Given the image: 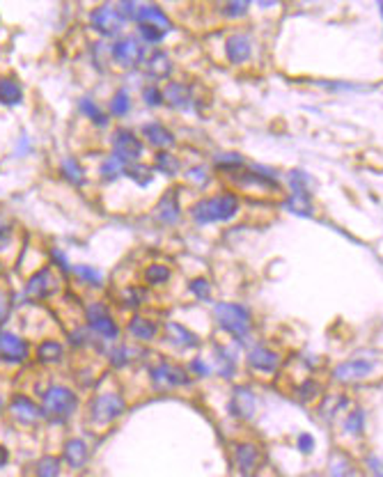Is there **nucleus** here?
Wrapping results in <instances>:
<instances>
[{"instance_id":"59","label":"nucleus","mask_w":383,"mask_h":477,"mask_svg":"<svg viewBox=\"0 0 383 477\" xmlns=\"http://www.w3.org/2000/svg\"><path fill=\"white\" fill-rule=\"evenodd\" d=\"M5 406H7V401H5V397H3V392H0V415L5 413Z\"/></svg>"},{"instance_id":"23","label":"nucleus","mask_w":383,"mask_h":477,"mask_svg":"<svg viewBox=\"0 0 383 477\" xmlns=\"http://www.w3.org/2000/svg\"><path fill=\"white\" fill-rule=\"evenodd\" d=\"M156 218L161 220L163 225H177L179 218H181V211H179V195L174 188L170 191H165L163 197L156 204Z\"/></svg>"},{"instance_id":"28","label":"nucleus","mask_w":383,"mask_h":477,"mask_svg":"<svg viewBox=\"0 0 383 477\" xmlns=\"http://www.w3.org/2000/svg\"><path fill=\"white\" fill-rule=\"evenodd\" d=\"M23 101V87L19 85V80L12 76L0 78V104L7 108H14Z\"/></svg>"},{"instance_id":"42","label":"nucleus","mask_w":383,"mask_h":477,"mask_svg":"<svg viewBox=\"0 0 383 477\" xmlns=\"http://www.w3.org/2000/svg\"><path fill=\"white\" fill-rule=\"evenodd\" d=\"M14 301H16L14 292L7 285L0 283V328H5V324L10 322L14 312Z\"/></svg>"},{"instance_id":"41","label":"nucleus","mask_w":383,"mask_h":477,"mask_svg":"<svg viewBox=\"0 0 383 477\" xmlns=\"http://www.w3.org/2000/svg\"><path fill=\"white\" fill-rule=\"evenodd\" d=\"M78 108H81L83 115H85V118L92 120L97 127H106V124H108V115L95 104V99H92V97H83V99H81V104H78Z\"/></svg>"},{"instance_id":"14","label":"nucleus","mask_w":383,"mask_h":477,"mask_svg":"<svg viewBox=\"0 0 383 477\" xmlns=\"http://www.w3.org/2000/svg\"><path fill=\"white\" fill-rule=\"evenodd\" d=\"M248 367L257 374H276L280 369V353L276 349L266 347V344H255L248 351Z\"/></svg>"},{"instance_id":"8","label":"nucleus","mask_w":383,"mask_h":477,"mask_svg":"<svg viewBox=\"0 0 383 477\" xmlns=\"http://www.w3.org/2000/svg\"><path fill=\"white\" fill-rule=\"evenodd\" d=\"M60 287H62V280L57 276V271L51 266H41L35 273H30L21 294L28 303H44L48 299H53L55 294H60Z\"/></svg>"},{"instance_id":"56","label":"nucleus","mask_w":383,"mask_h":477,"mask_svg":"<svg viewBox=\"0 0 383 477\" xmlns=\"http://www.w3.org/2000/svg\"><path fill=\"white\" fill-rule=\"evenodd\" d=\"M30 152H32V141H30V136L23 134L19 138V145H16V156H26Z\"/></svg>"},{"instance_id":"11","label":"nucleus","mask_w":383,"mask_h":477,"mask_svg":"<svg viewBox=\"0 0 383 477\" xmlns=\"http://www.w3.org/2000/svg\"><path fill=\"white\" fill-rule=\"evenodd\" d=\"M90 23H92V28L104 37H120L122 28H124V19L118 12V7L108 5V3L95 7L92 14H90Z\"/></svg>"},{"instance_id":"37","label":"nucleus","mask_w":383,"mask_h":477,"mask_svg":"<svg viewBox=\"0 0 383 477\" xmlns=\"http://www.w3.org/2000/svg\"><path fill=\"white\" fill-rule=\"evenodd\" d=\"M154 168L159 170L161 175H165V177H174L179 172L181 163H179V159L172 152H156V156H154Z\"/></svg>"},{"instance_id":"51","label":"nucleus","mask_w":383,"mask_h":477,"mask_svg":"<svg viewBox=\"0 0 383 477\" xmlns=\"http://www.w3.org/2000/svg\"><path fill=\"white\" fill-rule=\"evenodd\" d=\"M143 99L147 106H152V108H159V106L163 104V92L156 85H147L143 90Z\"/></svg>"},{"instance_id":"54","label":"nucleus","mask_w":383,"mask_h":477,"mask_svg":"<svg viewBox=\"0 0 383 477\" xmlns=\"http://www.w3.org/2000/svg\"><path fill=\"white\" fill-rule=\"evenodd\" d=\"M186 177L190 179V182H195L200 186H204L207 184V179H209V172H207L202 166H193L188 172H186Z\"/></svg>"},{"instance_id":"29","label":"nucleus","mask_w":383,"mask_h":477,"mask_svg":"<svg viewBox=\"0 0 383 477\" xmlns=\"http://www.w3.org/2000/svg\"><path fill=\"white\" fill-rule=\"evenodd\" d=\"M349 406V397L347 394H323V399L319 401V415L323 418L326 422H330L333 418H335L337 413H342V411Z\"/></svg>"},{"instance_id":"22","label":"nucleus","mask_w":383,"mask_h":477,"mask_svg":"<svg viewBox=\"0 0 383 477\" xmlns=\"http://www.w3.org/2000/svg\"><path fill=\"white\" fill-rule=\"evenodd\" d=\"M161 92H163V104H168L174 111L190 108V104H193V92H190V87L186 83H179V80H170Z\"/></svg>"},{"instance_id":"5","label":"nucleus","mask_w":383,"mask_h":477,"mask_svg":"<svg viewBox=\"0 0 383 477\" xmlns=\"http://www.w3.org/2000/svg\"><path fill=\"white\" fill-rule=\"evenodd\" d=\"M85 328L90 331V335L97 337L99 342H113L118 340L122 328L120 324L115 322V317L111 315V308L102 301L88 303L85 306Z\"/></svg>"},{"instance_id":"17","label":"nucleus","mask_w":383,"mask_h":477,"mask_svg":"<svg viewBox=\"0 0 383 477\" xmlns=\"http://www.w3.org/2000/svg\"><path fill=\"white\" fill-rule=\"evenodd\" d=\"M60 462L71 468V471H81V468H85L90 462V446L83 439H67V443L62 446V455H60Z\"/></svg>"},{"instance_id":"16","label":"nucleus","mask_w":383,"mask_h":477,"mask_svg":"<svg viewBox=\"0 0 383 477\" xmlns=\"http://www.w3.org/2000/svg\"><path fill=\"white\" fill-rule=\"evenodd\" d=\"M257 411V397L255 392L248 388V385H237L232 390V399H230V413L239 418V420H251Z\"/></svg>"},{"instance_id":"34","label":"nucleus","mask_w":383,"mask_h":477,"mask_svg":"<svg viewBox=\"0 0 383 477\" xmlns=\"http://www.w3.org/2000/svg\"><path fill=\"white\" fill-rule=\"evenodd\" d=\"M62 462L55 455H44L35 462V477H60Z\"/></svg>"},{"instance_id":"43","label":"nucleus","mask_w":383,"mask_h":477,"mask_svg":"<svg viewBox=\"0 0 383 477\" xmlns=\"http://www.w3.org/2000/svg\"><path fill=\"white\" fill-rule=\"evenodd\" d=\"M108 111H111L113 118H124V115H129V111H131V94L127 92V90H118V92L111 97Z\"/></svg>"},{"instance_id":"40","label":"nucleus","mask_w":383,"mask_h":477,"mask_svg":"<svg viewBox=\"0 0 383 477\" xmlns=\"http://www.w3.org/2000/svg\"><path fill=\"white\" fill-rule=\"evenodd\" d=\"M71 273L76 276V280H81L85 287H102L104 285V276L102 271H97L95 266H85V264H78L71 269Z\"/></svg>"},{"instance_id":"25","label":"nucleus","mask_w":383,"mask_h":477,"mask_svg":"<svg viewBox=\"0 0 383 477\" xmlns=\"http://www.w3.org/2000/svg\"><path fill=\"white\" fill-rule=\"evenodd\" d=\"M64 344L60 340H41L35 347V360L39 365H57L64 360Z\"/></svg>"},{"instance_id":"27","label":"nucleus","mask_w":383,"mask_h":477,"mask_svg":"<svg viewBox=\"0 0 383 477\" xmlns=\"http://www.w3.org/2000/svg\"><path fill=\"white\" fill-rule=\"evenodd\" d=\"M223 379H232V376L237 374V358L235 353H232L228 347H221V344H216L214 349V367Z\"/></svg>"},{"instance_id":"2","label":"nucleus","mask_w":383,"mask_h":477,"mask_svg":"<svg viewBox=\"0 0 383 477\" xmlns=\"http://www.w3.org/2000/svg\"><path fill=\"white\" fill-rule=\"evenodd\" d=\"M214 319L223 333H228L232 340L244 344L251 340L253 333V315L251 310L241 303H228L221 301L214 306Z\"/></svg>"},{"instance_id":"3","label":"nucleus","mask_w":383,"mask_h":477,"mask_svg":"<svg viewBox=\"0 0 383 477\" xmlns=\"http://www.w3.org/2000/svg\"><path fill=\"white\" fill-rule=\"evenodd\" d=\"M239 197L235 193H218L204 200L195 202L190 207V218L197 225H211V223H228L239 213Z\"/></svg>"},{"instance_id":"10","label":"nucleus","mask_w":383,"mask_h":477,"mask_svg":"<svg viewBox=\"0 0 383 477\" xmlns=\"http://www.w3.org/2000/svg\"><path fill=\"white\" fill-rule=\"evenodd\" d=\"M111 57L115 64H120L124 69H131V67H136V64L145 62V46L138 37L122 35L113 42Z\"/></svg>"},{"instance_id":"36","label":"nucleus","mask_w":383,"mask_h":477,"mask_svg":"<svg viewBox=\"0 0 383 477\" xmlns=\"http://www.w3.org/2000/svg\"><path fill=\"white\" fill-rule=\"evenodd\" d=\"M287 186L291 188V195H310L312 179L305 170H289L287 172Z\"/></svg>"},{"instance_id":"1","label":"nucleus","mask_w":383,"mask_h":477,"mask_svg":"<svg viewBox=\"0 0 383 477\" xmlns=\"http://www.w3.org/2000/svg\"><path fill=\"white\" fill-rule=\"evenodd\" d=\"M39 406H41V413H44V422L64 425L78 411L81 399L71 385L51 383L46 390H41Z\"/></svg>"},{"instance_id":"15","label":"nucleus","mask_w":383,"mask_h":477,"mask_svg":"<svg viewBox=\"0 0 383 477\" xmlns=\"http://www.w3.org/2000/svg\"><path fill=\"white\" fill-rule=\"evenodd\" d=\"M262 464V450L257 448V443L244 441L235 446V466L241 477H253L257 468Z\"/></svg>"},{"instance_id":"58","label":"nucleus","mask_w":383,"mask_h":477,"mask_svg":"<svg viewBox=\"0 0 383 477\" xmlns=\"http://www.w3.org/2000/svg\"><path fill=\"white\" fill-rule=\"evenodd\" d=\"M7 457H10V455H7V450H5L3 446H0V466H5V462H7Z\"/></svg>"},{"instance_id":"4","label":"nucleus","mask_w":383,"mask_h":477,"mask_svg":"<svg viewBox=\"0 0 383 477\" xmlns=\"http://www.w3.org/2000/svg\"><path fill=\"white\" fill-rule=\"evenodd\" d=\"M7 415L14 427L19 429H37V427L44 422V413H41V406L37 399H32L26 392H14L10 399H7Z\"/></svg>"},{"instance_id":"13","label":"nucleus","mask_w":383,"mask_h":477,"mask_svg":"<svg viewBox=\"0 0 383 477\" xmlns=\"http://www.w3.org/2000/svg\"><path fill=\"white\" fill-rule=\"evenodd\" d=\"M143 143H140V138L133 134L129 129H118L113 136V156L115 159H120L122 163H136L140 156H143Z\"/></svg>"},{"instance_id":"52","label":"nucleus","mask_w":383,"mask_h":477,"mask_svg":"<svg viewBox=\"0 0 383 477\" xmlns=\"http://www.w3.org/2000/svg\"><path fill=\"white\" fill-rule=\"evenodd\" d=\"M248 3H239V0H230L228 5L223 7V14L228 16V19H237V16H244L248 12Z\"/></svg>"},{"instance_id":"44","label":"nucleus","mask_w":383,"mask_h":477,"mask_svg":"<svg viewBox=\"0 0 383 477\" xmlns=\"http://www.w3.org/2000/svg\"><path fill=\"white\" fill-rule=\"evenodd\" d=\"M244 166H246L244 156L237 154V152H225V154H216L214 156V168H218V170L235 172V170L244 168Z\"/></svg>"},{"instance_id":"32","label":"nucleus","mask_w":383,"mask_h":477,"mask_svg":"<svg viewBox=\"0 0 383 477\" xmlns=\"http://www.w3.org/2000/svg\"><path fill=\"white\" fill-rule=\"evenodd\" d=\"M282 207H285L289 213L301 216V218H312L314 216V207L310 202V195H289L287 200L282 202Z\"/></svg>"},{"instance_id":"31","label":"nucleus","mask_w":383,"mask_h":477,"mask_svg":"<svg viewBox=\"0 0 383 477\" xmlns=\"http://www.w3.org/2000/svg\"><path fill=\"white\" fill-rule=\"evenodd\" d=\"M328 475H330V477H361V473H358L356 464H354L347 455H342V452H335V455L330 457Z\"/></svg>"},{"instance_id":"49","label":"nucleus","mask_w":383,"mask_h":477,"mask_svg":"<svg viewBox=\"0 0 383 477\" xmlns=\"http://www.w3.org/2000/svg\"><path fill=\"white\" fill-rule=\"evenodd\" d=\"M138 37H140V42H145V44H161L165 32L159 30V28H154V26H147V23H140V26H138Z\"/></svg>"},{"instance_id":"50","label":"nucleus","mask_w":383,"mask_h":477,"mask_svg":"<svg viewBox=\"0 0 383 477\" xmlns=\"http://www.w3.org/2000/svg\"><path fill=\"white\" fill-rule=\"evenodd\" d=\"M48 259H51V269L60 271L62 276H64V273H69V271H71L69 259H67L64 250H60V248H51V250H48Z\"/></svg>"},{"instance_id":"6","label":"nucleus","mask_w":383,"mask_h":477,"mask_svg":"<svg viewBox=\"0 0 383 477\" xmlns=\"http://www.w3.org/2000/svg\"><path fill=\"white\" fill-rule=\"evenodd\" d=\"M90 422L99 429H104V427L118 422L122 413L127 411V401L120 392L115 390H106V392H99L97 397H92L90 401Z\"/></svg>"},{"instance_id":"55","label":"nucleus","mask_w":383,"mask_h":477,"mask_svg":"<svg viewBox=\"0 0 383 477\" xmlns=\"http://www.w3.org/2000/svg\"><path fill=\"white\" fill-rule=\"evenodd\" d=\"M298 450H301L303 455H312V450H314L312 434H301V436H298Z\"/></svg>"},{"instance_id":"18","label":"nucleus","mask_w":383,"mask_h":477,"mask_svg":"<svg viewBox=\"0 0 383 477\" xmlns=\"http://www.w3.org/2000/svg\"><path fill=\"white\" fill-rule=\"evenodd\" d=\"M131 21H136L138 26L140 23H147V26H154L163 32L170 30V19L165 16V12L161 10L159 5H138L136 3V10H133Z\"/></svg>"},{"instance_id":"26","label":"nucleus","mask_w":383,"mask_h":477,"mask_svg":"<svg viewBox=\"0 0 383 477\" xmlns=\"http://www.w3.org/2000/svg\"><path fill=\"white\" fill-rule=\"evenodd\" d=\"M145 73L149 78H168L172 73V60L165 51H154L145 57Z\"/></svg>"},{"instance_id":"45","label":"nucleus","mask_w":383,"mask_h":477,"mask_svg":"<svg viewBox=\"0 0 383 477\" xmlns=\"http://www.w3.org/2000/svg\"><path fill=\"white\" fill-rule=\"evenodd\" d=\"M124 168H127V163H122L120 159H115V156L111 154L102 163V168H99V175H102L106 182H115V179L124 175Z\"/></svg>"},{"instance_id":"60","label":"nucleus","mask_w":383,"mask_h":477,"mask_svg":"<svg viewBox=\"0 0 383 477\" xmlns=\"http://www.w3.org/2000/svg\"><path fill=\"white\" fill-rule=\"evenodd\" d=\"M0 271H3V264H0Z\"/></svg>"},{"instance_id":"33","label":"nucleus","mask_w":383,"mask_h":477,"mask_svg":"<svg viewBox=\"0 0 383 477\" xmlns=\"http://www.w3.org/2000/svg\"><path fill=\"white\" fill-rule=\"evenodd\" d=\"M170 278H172L170 266L159 264V262H154V264L145 266V271H143V280H145L149 287H163L165 283L170 280Z\"/></svg>"},{"instance_id":"12","label":"nucleus","mask_w":383,"mask_h":477,"mask_svg":"<svg viewBox=\"0 0 383 477\" xmlns=\"http://www.w3.org/2000/svg\"><path fill=\"white\" fill-rule=\"evenodd\" d=\"M374 363L372 360H365V358H351V360H344V363H340L333 367V381L335 383H361L365 381L368 376L374 374Z\"/></svg>"},{"instance_id":"20","label":"nucleus","mask_w":383,"mask_h":477,"mask_svg":"<svg viewBox=\"0 0 383 477\" xmlns=\"http://www.w3.org/2000/svg\"><path fill=\"white\" fill-rule=\"evenodd\" d=\"M225 53H228V60L232 64H241V62L251 60V55H253L251 37L244 35V32H235V35H230L228 42H225Z\"/></svg>"},{"instance_id":"57","label":"nucleus","mask_w":383,"mask_h":477,"mask_svg":"<svg viewBox=\"0 0 383 477\" xmlns=\"http://www.w3.org/2000/svg\"><path fill=\"white\" fill-rule=\"evenodd\" d=\"M368 466L374 477H381V457L377 455H368Z\"/></svg>"},{"instance_id":"24","label":"nucleus","mask_w":383,"mask_h":477,"mask_svg":"<svg viewBox=\"0 0 383 477\" xmlns=\"http://www.w3.org/2000/svg\"><path fill=\"white\" fill-rule=\"evenodd\" d=\"M127 331L133 340L138 342H152L156 335H159V324L154 319H149L145 315H133L127 324Z\"/></svg>"},{"instance_id":"35","label":"nucleus","mask_w":383,"mask_h":477,"mask_svg":"<svg viewBox=\"0 0 383 477\" xmlns=\"http://www.w3.org/2000/svg\"><path fill=\"white\" fill-rule=\"evenodd\" d=\"M60 175L74 186H85V170H83L81 163L76 159H71V156L60 163Z\"/></svg>"},{"instance_id":"38","label":"nucleus","mask_w":383,"mask_h":477,"mask_svg":"<svg viewBox=\"0 0 383 477\" xmlns=\"http://www.w3.org/2000/svg\"><path fill=\"white\" fill-rule=\"evenodd\" d=\"M124 175H127L129 179H133L138 186H149L154 179V170L149 166H145V163L136 161V163H129V166L124 168Z\"/></svg>"},{"instance_id":"47","label":"nucleus","mask_w":383,"mask_h":477,"mask_svg":"<svg viewBox=\"0 0 383 477\" xmlns=\"http://www.w3.org/2000/svg\"><path fill=\"white\" fill-rule=\"evenodd\" d=\"M147 292L140 290V287H129V290H124L122 296H120V303L124 308H140L145 303V296Z\"/></svg>"},{"instance_id":"9","label":"nucleus","mask_w":383,"mask_h":477,"mask_svg":"<svg viewBox=\"0 0 383 477\" xmlns=\"http://www.w3.org/2000/svg\"><path fill=\"white\" fill-rule=\"evenodd\" d=\"M30 358V342L12 328H0V365L21 367Z\"/></svg>"},{"instance_id":"7","label":"nucleus","mask_w":383,"mask_h":477,"mask_svg":"<svg viewBox=\"0 0 383 477\" xmlns=\"http://www.w3.org/2000/svg\"><path fill=\"white\" fill-rule=\"evenodd\" d=\"M147 376H149L152 388L159 392H168V390H177V388H184V385H190V374L186 372V367L174 365L165 358H159L156 363L149 365Z\"/></svg>"},{"instance_id":"46","label":"nucleus","mask_w":383,"mask_h":477,"mask_svg":"<svg viewBox=\"0 0 383 477\" xmlns=\"http://www.w3.org/2000/svg\"><path fill=\"white\" fill-rule=\"evenodd\" d=\"M188 290H190V294L195 296L197 301H202V303H207V301H211V283L207 280V278H193V280L188 283Z\"/></svg>"},{"instance_id":"21","label":"nucleus","mask_w":383,"mask_h":477,"mask_svg":"<svg viewBox=\"0 0 383 477\" xmlns=\"http://www.w3.org/2000/svg\"><path fill=\"white\" fill-rule=\"evenodd\" d=\"M140 131H143V136L147 138V143L156 147V152H170L174 143H177V138L172 136V131L159 124V122H149V124H145Z\"/></svg>"},{"instance_id":"39","label":"nucleus","mask_w":383,"mask_h":477,"mask_svg":"<svg viewBox=\"0 0 383 477\" xmlns=\"http://www.w3.org/2000/svg\"><path fill=\"white\" fill-rule=\"evenodd\" d=\"M365 408L356 406L351 408L349 413L344 415V422H342V429L349 434V436H361L365 432Z\"/></svg>"},{"instance_id":"53","label":"nucleus","mask_w":383,"mask_h":477,"mask_svg":"<svg viewBox=\"0 0 383 477\" xmlns=\"http://www.w3.org/2000/svg\"><path fill=\"white\" fill-rule=\"evenodd\" d=\"M188 372H190V374H195V376H202V379H207V376H211L214 369H211L209 365H207L202 358H193V360L188 363Z\"/></svg>"},{"instance_id":"48","label":"nucleus","mask_w":383,"mask_h":477,"mask_svg":"<svg viewBox=\"0 0 383 477\" xmlns=\"http://www.w3.org/2000/svg\"><path fill=\"white\" fill-rule=\"evenodd\" d=\"M319 392H321V385L314 379H305L296 385V397L301 401H312Z\"/></svg>"},{"instance_id":"19","label":"nucleus","mask_w":383,"mask_h":477,"mask_svg":"<svg viewBox=\"0 0 383 477\" xmlns=\"http://www.w3.org/2000/svg\"><path fill=\"white\" fill-rule=\"evenodd\" d=\"M165 335H168V342L172 344L174 349H179V351H188V349H197L200 347V335L193 333V331H188L186 326H181L177 322H170V324H165Z\"/></svg>"},{"instance_id":"30","label":"nucleus","mask_w":383,"mask_h":477,"mask_svg":"<svg viewBox=\"0 0 383 477\" xmlns=\"http://www.w3.org/2000/svg\"><path fill=\"white\" fill-rule=\"evenodd\" d=\"M143 356V351L133 349L129 347V344H118V347H113L111 351H108V360H111V367L115 369H124L129 367L133 360Z\"/></svg>"}]
</instances>
